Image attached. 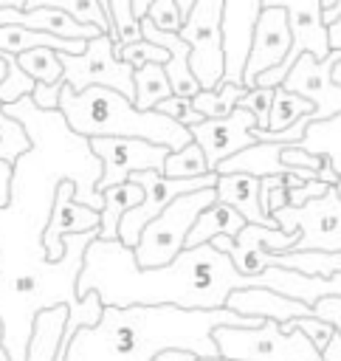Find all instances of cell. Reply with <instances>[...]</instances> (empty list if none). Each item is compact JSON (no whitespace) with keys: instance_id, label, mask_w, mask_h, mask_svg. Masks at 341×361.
Instances as JSON below:
<instances>
[{"instance_id":"obj_4","label":"cell","mask_w":341,"mask_h":361,"mask_svg":"<svg viewBox=\"0 0 341 361\" xmlns=\"http://www.w3.org/2000/svg\"><path fill=\"white\" fill-rule=\"evenodd\" d=\"M217 355L234 361H321L316 344L302 333H285L276 319H262L259 324H220L211 330Z\"/></svg>"},{"instance_id":"obj_15","label":"cell","mask_w":341,"mask_h":361,"mask_svg":"<svg viewBox=\"0 0 341 361\" xmlns=\"http://www.w3.org/2000/svg\"><path fill=\"white\" fill-rule=\"evenodd\" d=\"M262 0H223V79L242 85V68L251 48L254 23Z\"/></svg>"},{"instance_id":"obj_41","label":"cell","mask_w":341,"mask_h":361,"mask_svg":"<svg viewBox=\"0 0 341 361\" xmlns=\"http://www.w3.org/2000/svg\"><path fill=\"white\" fill-rule=\"evenodd\" d=\"M197 355L189 353V350H178V347H166V350H158L149 361H194Z\"/></svg>"},{"instance_id":"obj_2","label":"cell","mask_w":341,"mask_h":361,"mask_svg":"<svg viewBox=\"0 0 341 361\" xmlns=\"http://www.w3.org/2000/svg\"><path fill=\"white\" fill-rule=\"evenodd\" d=\"M68 319L65 305L45 307L34 316L25 361H54ZM259 316H240L228 307L183 310L175 305H104L90 327H79L62 361H149L158 350L178 347L197 358L217 355L211 330L220 324H259Z\"/></svg>"},{"instance_id":"obj_53","label":"cell","mask_w":341,"mask_h":361,"mask_svg":"<svg viewBox=\"0 0 341 361\" xmlns=\"http://www.w3.org/2000/svg\"><path fill=\"white\" fill-rule=\"evenodd\" d=\"M333 3H335V0H321V8H330Z\"/></svg>"},{"instance_id":"obj_6","label":"cell","mask_w":341,"mask_h":361,"mask_svg":"<svg viewBox=\"0 0 341 361\" xmlns=\"http://www.w3.org/2000/svg\"><path fill=\"white\" fill-rule=\"evenodd\" d=\"M271 217L282 231H299L287 251H341V197L333 183L302 206H276Z\"/></svg>"},{"instance_id":"obj_13","label":"cell","mask_w":341,"mask_h":361,"mask_svg":"<svg viewBox=\"0 0 341 361\" xmlns=\"http://www.w3.org/2000/svg\"><path fill=\"white\" fill-rule=\"evenodd\" d=\"M254 113H248L245 107H234L231 113L225 116H217V118H203L197 124L189 127L192 133V141L200 144L203 155H206V164L209 169H217V164L240 149H245L248 144H254Z\"/></svg>"},{"instance_id":"obj_12","label":"cell","mask_w":341,"mask_h":361,"mask_svg":"<svg viewBox=\"0 0 341 361\" xmlns=\"http://www.w3.org/2000/svg\"><path fill=\"white\" fill-rule=\"evenodd\" d=\"M341 59V48H330L327 56L316 59L302 54L282 79V87L313 102V121L341 113V85L333 82V65Z\"/></svg>"},{"instance_id":"obj_51","label":"cell","mask_w":341,"mask_h":361,"mask_svg":"<svg viewBox=\"0 0 341 361\" xmlns=\"http://www.w3.org/2000/svg\"><path fill=\"white\" fill-rule=\"evenodd\" d=\"M194 361H234V358H223V355H211V358H194Z\"/></svg>"},{"instance_id":"obj_9","label":"cell","mask_w":341,"mask_h":361,"mask_svg":"<svg viewBox=\"0 0 341 361\" xmlns=\"http://www.w3.org/2000/svg\"><path fill=\"white\" fill-rule=\"evenodd\" d=\"M262 6H282L287 14V28H290V48L285 59L276 68H268L254 79V85L276 87L282 85L285 73L302 54H313L316 59L330 54L327 25L321 20V0H262Z\"/></svg>"},{"instance_id":"obj_48","label":"cell","mask_w":341,"mask_h":361,"mask_svg":"<svg viewBox=\"0 0 341 361\" xmlns=\"http://www.w3.org/2000/svg\"><path fill=\"white\" fill-rule=\"evenodd\" d=\"M6 6H11V8H23L25 0H0V8H6Z\"/></svg>"},{"instance_id":"obj_16","label":"cell","mask_w":341,"mask_h":361,"mask_svg":"<svg viewBox=\"0 0 341 361\" xmlns=\"http://www.w3.org/2000/svg\"><path fill=\"white\" fill-rule=\"evenodd\" d=\"M90 228H99V209H90L73 197V180H59L56 195H54V206H51V217H48L45 231H42L45 257L59 259L65 251L62 237L76 234V231H90Z\"/></svg>"},{"instance_id":"obj_47","label":"cell","mask_w":341,"mask_h":361,"mask_svg":"<svg viewBox=\"0 0 341 361\" xmlns=\"http://www.w3.org/2000/svg\"><path fill=\"white\" fill-rule=\"evenodd\" d=\"M130 3H132V14L141 20V17H147V8H149L152 0H130Z\"/></svg>"},{"instance_id":"obj_11","label":"cell","mask_w":341,"mask_h":361,"mask_svg":"<svg viewBox=\"0 0 341 361\" xmlns=\"http://www.w3.org/2000/svg\"><path fill=\"white\" fill-rule=\"evenodd\" d=\"M90 149L101 161V178L96 180V192L121 183L130 178V172L138 169H163V158L169 155V147L135 138V135H93Z\"/></svg>"},{"instance_id":"obj_49","label":"cell","mask_w":341,"mask_h":361,"mask_svg":"<svg viewBox=\"0 0 341 361\" xmlns=\"http://www.w3.org/2000/svg\"><path fill=\"white\" fill-rule=\"evenodd\" d=\"M333 82H338V85H341V59L333 65Z\"/></svg>"},{"instance_id":"obj_7","label":"cell","mask_w":341,"mask_h":361,"mask_svg":"<svg viewBox=\"0 0 341 361\" xmlns=\"http://www.w3.org/2000/svg\"><path fill=\"white\" fill-rule=\"evenodd\" d=\"M59 62H62V79L70 90H85L90 85H104V87H113V90L124 93L127 99H132V93H135V87H132V71L135 68L116 56L110 34L90 37L85 42L82 54L59 51Z\"/></svg>"},{"instance_id":"obj_26","label":"cell","mask_w":341,"mask_h":361,"mask_svg":"<svg viewBox=\"0 0 341 361\" xmlns=\"http://www.w3.org/2000/svg\"><path fill=\"white\" fill-rule=\"evenodd\" d=\"M304 113H313V102L299 96V93H293V90H287V87H282V85H276L265 130H285V127H290Z\"/></svg>"},{"instance_id":"obj_33","label":"cell","mask_w":341,"mask_h":361,"mask_svg":"<svg viewBox=\"0 0 341 361\" xmlns=\"http://www.w3.org/2000/svg\"><path fill=\"white\" fill-rule=\"evenodd\" d=\"M116 48V56L118 59H124V62H130L132 68H138V65H144V62H166L169 59V51L166 48H161V45H155V42H149V39H135V42H127V45H113Z\"/></svg>"},{"instance_id":"obj_50","label":"cell","mask_w":341,"mask_h":361,"mask_svg":"<svg viewBox=\"0 0 341 361\" xmlns=\"http://www.w3.org/2000/svg\"><path fill=\"white\" fill-rule=\"evenodd\" d=\"M0 361H8V353L3 347V324H0Z\"/></svg>"},{"instance_id":"obj_29","label":"cell","mask_w":341,"mask_h":361,"mask_svg":"<svg viewBox=\"0 0 341 361\" xmlns=\"http://www.w3.org/2000/svg\"><path fill=\"white\" fill-rule=\"evenodd\" d=\"M34 6H51V8L68 11V14L76 17L79 23L99 25L101 31L110 34V20H107V11H104L101 0H25L23 8H34Z\"/></svg>"},{"instance_id":"obj_31","label":"cell","mask_w":341,"mask_h":361,"mask_svg":"<svg viewBox=\"0 0 341 361\" xmlns=\"http://www.w3.org/2000/svg\"><path fill=\"white\" fill-rule=\"evenodd\" d=\"M28 147H31V141H28L25 127L14 116H8L0 102V161L14 164V158L23 155Z\"/></svg>"},{"instance_id":"obj_14","label":"cell","mask_w":341,"mask_h":361,"mask_svg":"<svg viewBox=\"0 0 341 361\" xmlns=\"http://www.w3.org/2000/svg\"><path fill=\"white\" fill-rule=\"evenodd\" d=\"M290 48V28H287V14L282 6H262L256 23H254V34H251V48H248V59L242 68V85L254 87V79L268 71L276 68L285 54Z\"/></svg>"},{"instance_id":"obj_43","label":"cell","mask_w":341,"mask_h":361,"mask_svg":"<svg viewBox=\"0 0 341 361\" xmlns=\"http://www.w3.org/2000/svg\"><path fill=\"white\" fill-rule=\"evenodd\" d=\"M321 361H341V336L338 333H333V338L321 350Z\"/></svg>"},{"instance_id":"obj_40","label":"cell","mask_w":341,"mask_h":361,"mask_svg":"<svg viewBox=\"0 0 341 361\" xmlns=\"http://www.w3.org/2000/svg\"><path fill=\"white\" fill-rule=\"evenodd\" d=\"M327 186H330V183H324V180H318V178L302 180V183H296V186H285V189H287V206H302V203L318 197Z\"/></svg>"},{"instance_id":"obj_42","label":"cell","mask_w":341,"mask_h":361,"mask_svg":"<svg viewBox=\"0 0 341 361\" xmlns=\"http://www.w3.org/2000/svg\"><path fill=\"white\" fill-rule=\"evenodd\" d=\"M8 180H11V164L0 161V206L8 203Z\"/></svg>"},{"instance_id":"obj_36","label":"cell","mask_w":341,"mask_h":361,"mask_svg":"<svg viewBox=\"0 0 341 361\" xmlns=\"http://www.w3.org/2000/svg\"><path fill=\"white\" fill-rule=\"evenodd\" d=\"M152 110H158V113H163V116L175 118V121H178V124H183V127H192V124H197V121H203V118H206L203 113H197V110H194L192 96H178V93H169V96H166V99H161Z\"/></svg>"},{"instance_id":"obj_1","label":"cell","mask_w":341,"mask_h":361,"mask_svg":"<svg viewBox=\"0 0 341 361\" xmlns=\"http://www.w3.org/2000/svg\"><path fill=\"white\" fill-rule=\"evenodd\" d=\"M271 288L276 293L302 299L313 307L318 296L338 293L341 296V274L333 276H310L302 271L268 265L259 274H242L234 259L214 248L211 243H200L192 248H180L169 262L141 268L118 237L101 240L93 237L85 248L82 271L76 279V293L85 296L96 290L101 305H175L183 310H209L225 307V296L234 288Z\"/></svg>"},{"instance_id":"obj_39","label":"cell","mask_w":341,"mask_h":361,"mask_svg":"<svg viewBox=\"0 0 341 361\" xmlns=\"http://www.w3.org/2000/svg\"><path fill=\"white\" fill-rule=\"evenodd\" d=\"M62 85L65 79H56V82H34V90L28 93L31 102L42 110H51V107H59V93H62Z\"/></svg>"},{"instance_id":"obj_8","label":"cell","mask_w":341,"mask_h":361,"mask_svg":"<svg viewBox=\"0 0 341 361\" xmlns=\"http://www.w3.org/2000/svg\"><path fill=\"white\" fill-rule=\"evenodd\" d=\"M189 45V68L200 87L223 79V0H194L178 31Z\"/></svg>"},{"instance_id":"obj_38","label":"cell","mask_w":341,"mask_h":361,"mask_svg":"<svg viewBox=\"0 0 341 361\" xmlns=\"http://www.w3.org/2000/svg\"><path fill=\"white\" fill-rule=\"evenodd\" d=\"M313 316H318L321 322L333 324V330L341 336V296H338V293L318 296V299L313 302Z\"/></svg>"},{"instance_id":"obj_30","label":"cell","mask_w":341,"mask_h":361,"mask_svg":"<svg viewBox=\"0 0 341 361\" xmlns=\"http://www.w3.org/2000/svg\"><path fill=\"white\" fill-rule=\"evenodd\" d=\"M107 20H110V37L113 45H127L141 39V20L132 14L130 0H107Z\"/></svg>"},{"instance_id":"obj_32","label":"cell","mask_w":341,"mask_h":361,"mask_svg":"<svg viewBox=\"0 0 341 361\" xmlns=\"http://www.w3.org/2000/svg\"><path fill=\"white\" fill-rule=\"evenodd\" d=\"M3 56H6V76L0 79V102L8 104L20 96H28L34 90V79L17 65L14 54H3Z\"/></svg>"},{"instance_id":"obj_37","label":"cell","mask_w":341,"mask_h":361,"mask_svg":"<svg viewBox=\"0 0 341 361\" xmlns=\"http://www.w3.org/2000/svg\"><path fill=\"white\" fill-rule=\"evenodd\" d=\"M147 17L152 20V25H158L163 31H180V25L186 20L175 0H152L147 8Z\"/></svg>"},{"instance_id":"obj_20","label":"cell","mask_w":341,"mask_h":361,"mask_svg":"<svg viewBox=\"0 0 341 361\" xmlns=\"http://www.w3.org/2000/svg\"><path fill=\"white\" fill-rule=\"evenodd\" d=\"M245 223H248V220H245L234 206H228V203H223V200H211V203L194 217V223H192V228H189V234H186L183 248L209 243V240L217 237V234H225V237L234 240V237L242 231Z\"/></svg>"},{"instance_id":"obj_18","label":"cell","mask_w":341,"mask_h":361,"mask_svg":"<svg viewBox=\"0 0 341 361\" xmlns=\"http://www.w3.org/2000/svg\"><path fill=\"white\" fill-rule=\"evenodd\" d=\"M0 23H17L34 31H48L56 37H68V39H90L96 34H107L99 25L90 23H79L76 17H70L68 11L51 8V6H34V8H0Z\"/></svg>"},{"instance_id":"obj_34","label":"cell","mask_w":341,"mask_h":361,"mask_svg":"<svg viewBox=\"0 0 341 361\" xmlns=\"http://www.w3.org/2000/svg\"><path fill=\"white\" fill-rule=\"evenodd\" d=\"M279 327H282L285 333H290L293 327H296V330H302V333L316 344V350H318V353L327 347V341H330V338H333V333H335V330H333V324L321 322V319H318V316H313V313H310V316H293V319H287V322H279Z\"/></svg>"},{"instance_id":"obj_3","label":"cell","mask_w":341,"mask_h":361,"mask_svg":"<svg viewBox=\"0 0 341 361\" xmlns=\"http://www.w3.org/2000/svg\"><path fill=\"white\" fill-rule=\"evenodd\" d=\"M59 110L70 130L93 138V135H135L155 144H163L169 149H180L192 141L189 127L178 124L175 118L158 113V110H138L132 99L124 93L90 85L85 90H70L62 85L59 93Z\"/></svg>"},{"instance_id":"obj_54","label":"cell","mask_w":341,"mask_h":361,"mask_svg":"<svg viewBox=\"0 0 341 361\" xmlns=\"http://www.w3.org/2000/svg\"><path fill=\"white\" fill-rule=\"evenodd\" d=\"M101 6H104V11H107V0H101Z\"/></svg>"},{"instance_id":"obj_25","label":"cell","mask_w":341,"mask_h":361,"mask_svg":"<svg viewBox=\"0 0 341 361\" xmlns=\"http://www.w3.org/2000/svg\"><path fill=\"white\" fill-rule=\"evenodd\" d=\"M245 93V85H237V82H225L220 79L217 87H200L194 96H192V104L197 113H203L206 118H217V116H225L237 107L240 96Z\"/></svg>"},{"instance_id":"obj_44","label":"cell","mask_w":341,"mask_h":361,"mask_svg":"<svg viewBox=\"0 0 341 361\" xmlns=\"http://www.w3.org/2000/svg\"><path fill=\"white\" fill-rule=\"evenodd\" d=\"M327 42H330V48H341V17L327 23Z\"/></svg>"},{"instance_id":"obj_28","label":"cell","mask_w":341,"mask_h":361,"mask_svg":"<svg viewBox=\"0 0 341 361\" xmlns=\"http://www.w3.org/2000/svg\"><path fill=\"white\" fill-rule=\"evenodd\" d=\"M161 172L166 178H197V175L209 172V164H206V155H203L200 144L189 141L180 149H169V155L163 158Z\"/></svg>"},{"instance_id":"obj_17","label":"cell","mask_w":341,"mask_h":361,"mask_svg":"<svg viewBox=\"0 0 341 361\" xmlns=\"http://www.w3.org/2000/svg\"><path fill=\"white\" fill-rule=\"evenodd\" d=\"M225 307L240 313V316H259V319H276V322H287L293 316H310L313 307L302 299L276 293L271 288L254 285V288H234L225 296Z\"/></svg>"},{"instance_id":"obj_19","label":"cell","mask_w":341,"mask_h":361,"mask_svg":"<svg viewBox=\"0 0 341 361\" xmlns=\"http://www.w3.org/2000/svg\"><path fill=\"white\" fill-rule=\"evenodd\" d=\"M217 200L234 206L248 223H259L273 228L276 220L271 214H265L262 203H259V178L248 175V172H217V183H214Z\"/></svg>"},{"instance_id":"obj_52","label":"cell","mask_w":341,"mask_h":361,"mask_svg":"<svg viewBox=\"0 0 341 361\" xmlns=\"http://www.w3.org/2000/svg\"><path fill=\"white\" fill-rule=\"evenodd\" d=\"M333 186H335V192H338V197H341V175H338V180H335Z\"/></svg>"},{"instance_id":"obj_45","label":"cell","mask_w":341,"mask_h":361,"mask_svg":"<svg viewBox=\"0 0 341 361\" xmlns=\"http://www.w3.org/2000/svg\"><path fill=\"white\" fill-rule=\"evenodd\" d=\"M316 178H318V180H324V183H335V180H338V172H335V169H333V164L324 158V164L318 166Z\"/></svg>"},{"instance_id":"obj_35","label":"cell","mask_w":341,"mask_h":361,"mask_svg":"<svg viewBox=\"0 0 341 361\" xmlns=\"http://www.w3.org/2000/svg\"><path fill=\"white\" fill-rule=\"evenodd\" d=\"M271 102H273V87H265V85H254V87H245V93L240 96V107H245L248 113H254V121L259 130L268 127V116H271Z\"/></svg>"},{"instance_id":"obj_10","label":"cell","mask_w":341,"mask_h":361,"mask_svg":"<svg viewBox=\"0 0 341 361\" xmlns=\"http://www.w3.org/2000/svg\"><path fill=\"white\" fill-rule=\"evenodd\" d=\"M130 180H135L141 189H144V197L141 203L130 206L121 220H118V240L132 248L138 243V234L141 228L178 195L183 192H192V189H203V186H214L217 183V172L209 169L197 178H166L163 172L158 169H138V172H130Z\"/></svg>"},{"instance_id":"obj_24","label":"cell","mask_w":341,"mask_h":361,"mask_svg":"<svg viewBox=\"0 0 341 361\" xmlns=\"http://www.w3.org/2000/svg\"><path fill=\"white\" fill-rule=\"evenodd\" d=\"M132 104L138 110H152L161 99H166L172 93V85L166 79V71L161 62H144L132 71Z\"/></svg>"},{"instance_id":"obj_21","label":"cell","mask_w":341,"mask_h":361,"mask_svg":"<svg viewBox=\"0 0 341 361\" xmlns=\"http://www.w3.org/2000/svg\"><path fill=\"white\" fill-rule=\"evenodd\" d=\"M87 39H68V37H56L48 31H34L17 23H0V51L3 54H23L28 48H54V51H68V54H82Z\"/></svg>"},{"instance_id":"obj_23","label":"cell","mask_w":341,"mask_h":361,"mask_svg":"<svg viewBox=\"0 0 341 361\" xmlns=\"http://www.w3.org/2000/svg\"><path fill=\"white\" fill-rule=\"evenodd\" d=\"M296 144L313 155H324L333 164V169L341 175V113L310 121Z\"/></svg>"},{"instance_id":"obj_27","label":"cell","mask_w":341,"mask_h":361,"mask_svg":"<svg viewBox=\"0 0 341 361\" xmlns=\"http://www.w3.org/2000/svg\"><path fill=\"white\" fill-rule=\"evenodd\" d=\"M17 65L34 79V82H56L62 79V62H59V51L54 48H28L23 54H14Z\"/></svg>"},{"instance_id":"obj_22","label":"cell","mask_w":341,"mask_h":361,"mask_svg":"<svg viewBox=\"0 0 341 361\" xmlns=\"http://www.w3.org/2000/svg\"><path fill=\"white\" fill-rule=\"evenodd\" d=\"M144 197V189L135 183V180H121V183H113L107 189H101V212H99V237L101 240H116L118 237V220L121 214L141 203Z\"/></svg>"},{"instance_id":"obj_5","label":"cell","mask_w":341,"mask_h":361,"mask_svg":"<svg viewBox=\"0 0 341 361\" xmlns=\"http://www.w3.org/2000/svg\"><path fill=\"white\" fill-rule=\"evenodd\" d=\"M217 200L214 186H203V189H192L183 192L178 197H172L138 234V243L132 245V257L141 268H152V265H163L169 262L186 243V234L194 223V217L211 203Z\"/></svg>"},{"instance_id":"obj_46","label":"cell","mask_w":341,"mask_h":361,"mask_svg":"<svg viewBox=\"0 0 341 361\" xmlns=\"http://www.w3.org/2000/svg\"><path fill=\"white\" fill-rule=\"evenodd\" d=\"M335 17H341V0H335L330 8H321V20H324V25L333 23Z\"/></svg>"}]
</instances>
